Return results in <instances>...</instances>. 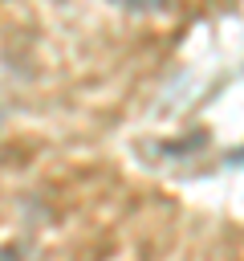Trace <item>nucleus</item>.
Wrapping results in <instances>:
<instances>
[{
  "instance_id": "obj_1",
  "label": "nucleus",
  "mask_w": 244,
  "mask_h": 261,
  "mask_svg": "<svg viewBox=\"0 0 244 261\" xmlns=\"http://www.w3.org/2000/svg\"><path fill=\"white\" fill-rule=\"evenodd\" d=\"M110 4H118L126 12H163L167 8V0H110Z\"/></svg>"
},
{
  "instance_id": "obj_2",
  "label": "nucleus",
  "mask_w": 244,
  "mask_h": 261,
  "mask_svg": "<svg viewBox=\"0 0 244 261\" xmlns=\"http://www.w3.org/2000/svg\"><path fill=\"white\" fill-rule=\"evenodd\" d=\"M0 261H24V257H20V249H4V253H0Z\"/></svg>"
},
{
  "instance_id": "obj_3",
  "label": "nucleus",
  "mask_w": 244,
  "mask_h": 261,
  "mask_svg": "<svg viewBox=\"0 0 244 261\" xmlns=\"http://www.w3.org/2000/svg\"><path fill=\"white\" fill-rule=\"evenodd\" d=\"M0 159H4V151H0Z\"/></svg>"
}]
</instances>
